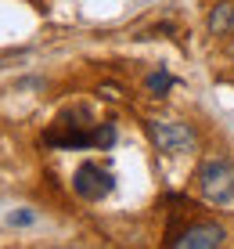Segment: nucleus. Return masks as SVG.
Here are the masks:
<instances>
[{"label":"nucleus","mask_w":234,"mask_h":249,"mask_svg":"<svg viewBox=\"0 0 234 249\" xmlns=\"http://www.w3.org/2000/svg\"><path fill=\"white\" fill-rule=\"evenodd\" d=\"M7 224H11V228H29V224H36V210L22 206V210H15L11 217H7Z\"/></svg>","instance_id":"7"},{"label":"nucleus","mask_w":234,"mask_h":249,"mask_svg":"<svg viewBox=\"0 0 234 249\" xmlns=\"http://www.w3.org/2000/svg\"><path fill=\"white\" fill-rule=\"evenodd\" d=\"M223 238H227V231H223L220 224H191V228H184L177 238H169V246H177V249H216V246H223Z\"/></svg>","instance_id":"4"},{"label":"nucleus","mask_w":234,"mask_h":249,"mask_svg":"<svg viewBox=\"0 0 234 249\" xmlns=\"http://www.w3.org/2000/svg\"><path fill=\"white\" fill-rule=\"evenodd\" d=\"M144 83H148V90H151V94H166V90H169L177 80H173V76L166 72V69H159V72H151Z\"/></svg>","instance_id":"6"},{"label":"nucleus","mask_w":234,"mask_h":249,"mask_svg":"<svg viewBox=\"0 0 234 249\" xmlns=\"http://www.w3.org/2000/svg\"><path fill=\"white\" fill-rule=\"evenodd\" d=\"M116 141V126H98V130H94V144H98V148H108V144Z\"/></svg>","instance_id":"8"},{"label":"nucleus","mask_w":234,"mask_h":249,"mask_svg":"<svg viewBox=\"0 0 234 249\" xmlns=\"http://www.w3.org/2000/svg\"><path fill=\"white\" fill-rule=\"evenodd\" d=\"M231 54H234V44H231Z\"/></svg>","instance_id":"9"},{"label":"nucleus","mask_w":234,"mask_h":249,"mask_svg":"<svg viewBox=\"0 0 234 249\" xmlns=\"http://www.w3.org/2000/svg\"><path fill=\"white\" fill-rule=\"evenodd\" d=\"M112 188H116V177H112L108 170H101L98 162H83L72 174V192L86 202H98V199H105V195H112Z\"/></svg>","instance_id":"3"},{"label":"nucleus","mask_w":234,"mask_h":249,"mask_svg":"<svg viewBox=\"0 0 234 249\" xmlns=\"http://www.w3.org/2000/svg\"><path fill=\"white\" fill-rule=\"evenodd\" d=\"M151 144L166 156H187L198 148V130L191 123H180V119H148L144 123Z\"/></svg>","instance_id":"1"},{"label":"nucleus","mask_w":234,"mask_h":249,"mask_svg":"<svg viewBox=\"0 0 234 249\" xmlns=\"http://www.w3.org/2000/svg\"><path fill=\"white\" fill-rule=\"evenodd\" d=\"M198 188L216 206H227L234 199V162L227 156H209L198 166Z\"/></svg>","instance_id":"2"},{"label":"nucleus","mask_w":234,"mask_h":249,"mask_svg":"<svg viewBox=\"0 0 234 249\" xmlns=\"http://www.w3.org/2000/svg\"><path fill=\"white\" fill-rule=\"evenodd\" d=\"M213 36H231L234 33V0H223V4H216L209 11V18H205Z\"/></svg>","instance_id":"5"}]
</instances>
